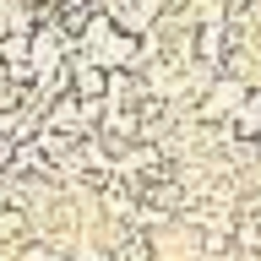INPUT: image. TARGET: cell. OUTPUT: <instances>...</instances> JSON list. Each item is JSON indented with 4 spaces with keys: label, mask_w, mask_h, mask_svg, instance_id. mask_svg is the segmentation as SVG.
<instances>
[{
    "label": "cell",
    "mask_w": 261,
    "mask_h": 261,
    "mask_svg": "<svg viewBox=\"0 0 261 261\" xmlns=\"http://www.w3.org/2000/svg\"><path fill=\"white\" fill-rule=\"evenodd\" d=\"M103 11H109V22L120 33H130V38H152V28L163 22V0H109Z\"/></svg>",
    "instance_id": "obj_3"
},
{
    "label": "cell",
    "mask_w": 261,
    "mask_h": 261,
    "mask_svg": "<svg viewBox=\"0 0 261 261\" xmlns=\"http://www.w3.org/2000/svg\"><path fill=\"white\" fill-rule=\"evenodd\" d=\"M245 93H250V82H245L240 71H218V76L207 82V93L196 98V120H201V125H228V114L245 103Z\"/></svg>",
    "instance_id": "obj_1"
},
{
    "label": "cell",
    "mask_w": 261,
    "mask_h": 261,
    "mask_svg": "<svg viewBox=\"0 0 261 261\" xmlns=\"http://www.w3.org/2000/svg\"><path fill=\"white\" fill-rule=\"evenodd\" d=\"M103 245H109V256H114V261H158V234H152L142 218L114 223L109 234H103Z\"/></svg>",
    "instance_id": "obj_2"
},
{
    "label": "cell",
    "mask_w": 261,
    "mask_h": 261,
    "mask_svg": "<svg viewBox=\"0 0 261 261\" xmlns=\"http://www.w3.org/2000/svg\"><path fill=\"white\" fill-rule=\"evenodd\" d=\"M228 130H234V142H256L261 136V87H250L245 103L228 114Z\"/></svg>",
    "instance_id": "obj_5"
},
{
    "label": "cell",
    "mask_w": 261,
    "mask_h": 261,
    "mask_svg": "<svg viewBox=\"0 0 261 261\" xmlns=\"http://www.w3.org/2000/svg\"><path fill=\"white\" fill-rule=\"evenodd\" d=\"M65 71H71V93L76 98H109V71H103L98 60H87L82 49L65 60Z\"/></svg>",
    "instance_id": "obj_4"
}]
</instances>
